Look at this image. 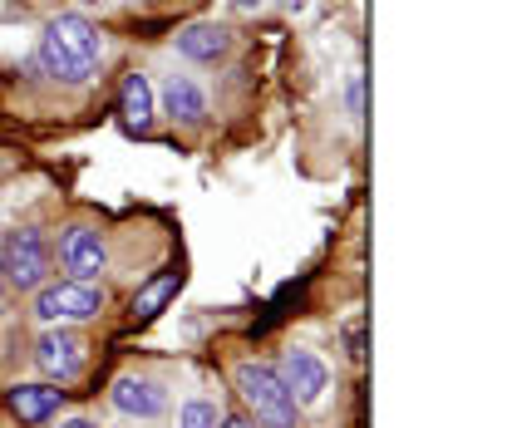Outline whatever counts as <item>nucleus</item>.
I'll return each mask as SVG.
<instances>
[{
    "label": "nucleus",
    "instance_id": "13",
    "mask_svg": "<svg viewBox=\"0 0 512 428\" xmlns=\"http://www.w3.org/2000/svg\"><path fill=\"white\" fill-rule=\"evenodd\" d=\"M119 114H124L128 128H148L153 123V84H148V74H128L124 89H119Z\"/></svg>",
    "mask_w": 512,
    "mask_h": 428
},
{
    "label": "nucleus",
    "instance_id": "9",
    "mask_svg": "<svg viewBox=\"0 0 512 428\" xmlns=\"http://www.w3.org/2000/svg\"><path fill=\"white\" fill-rule=\"evenodd\" d=\"M64 399H69V394H64L60 384H10V389H5V409L25 428L50 424L64 409Z\"/></svg>",
    "mask_w": 512,
    "mask_h": 428
},
{
    "label": "nucleus",
    "instance_id": "1",
    "mask_svg": "<svg viewBox=\"0 0 512 428\" xmlns=\"http://www.w3.org/2000/svg\"><path fill=\"white\" fill-rule=\"evenodd\" d=\"M40 69L60 84H84L94 79V69L104 60V45H99V30L84 20V15H55L40 35Z\"/></svg>",
    "mask_w": 512,
    "mask_h": 428
},
{
    "label": "nucleus",
    "instance_id": "17",
    "mask_svg": "<svg viewBox=\"0 0 512 428\" xmlns=\"http://www.w3.org/2000/svg\"><path fill=\"white\" fill-rule=\"evenodd\" d=\"M217 428H256V424H252V419H222Z\"/></svg>",
    "mask_w": 512,
    "mask_h": 428
},
{
    "label": "nucleus",
    "instance_id": "3",
    "mask_svg": "<svg viewBox=\"0 0 512 428\" xmlns=\"http://www.w3.org/2000/svg\"><path fill=\"white\" fill-rule=\"evenodd\" d=\"M109 306L99 281H45L35 291V320L50 325H74V320H94L99 310Z\"/></svg>",
    "mask_w": 512,
    "mask_h": 428
},
{
    "label": "nucleus",
    "instance_id": "12",
    "mask_svg": "<svg viewBox=\"0 0 512 428\" xmlns=\"http://www.w3.org/2000/svg\"><path fill=\"white\" fill-rule=\"evenodd\" d=\"M163 114L173 123H202L207 119V94L183 74H168L163 79Z\"/></svg>",
    "mask_w": 512,
    "mask_h": 428
},
{
    "label": "nucleus",
    "instance_id": "18",
    "mask_svg": "<svg viewBox=\"0 0 512 428\" xmlns=\"http://www.w3.org/2000/svg\"><path fill=\"white\" fill-rule=\"evenodd\" d=\"M60 428H99V424H94V419H64Z\"/></svg>",
    "mask_w": 512,
    "mask_h": 428
},
{
    "label": "nucleus",
    "instance_id": "11",
    "mask_svg": "<svg viewBox=\"0 0 512 428\" xmlns=\"http://www.w3.org/2000/svg\"><path fill=\"white\" fill-rule=\"evenodd\" d=\"M227 50H232V30H227V25H212V20H202V25L178 30V55H188V60H197V64L222 60Z\"/></svg>",
    "mask_w": 512,
    "mask_h": 428
},
{
    "label": "nucleus",
    "instance_id": "14",
    "mask_svg": "<svg viewBox=\"0 0 512 428\" xmlns=\"http://www.w3.org/2000/svg\"><path fill=\"white\" fill-rule=\"evenodd\" d=\"M217 424H222V409L212 399H188L178 409V428H217Z\"/></svg>",
    "mask_w": 512,
    "mask_h": 428
},
{
    "label": "nucleus",
    "instance_id": "21",
    "mask_svg": "<svg viewBox=\"0 0 512 428\" xmlns=\"http://www.w3.org/2000/svg\"><path fill=\"white\" fill-rule=\"evenodd\" d=\"M84 5H104V0H84Z\"/></svg>",
    "mask_w": 512,
    "mask_h": 428
},
{
    "label": "nucleus",
    "instance_id": "8",
    "mask_svg": "<svg viewBox=\"0 0 512 428\" xmlns=\"http://www.w3.org/2000/svg\"><path fill=\"white\" fill-rule=\"evenodd\" d=\"M109 404L124 419H163L168 414V389L158 379H148V374H124V379H114Z\"/></svg>",
    "mask_w": 512,
    "mask_h": 428
},
{
    "label": "nucleus",
    "instance_id": "4",
    "mask_svg": "<svg viewBox=\"0 0 512 428\" xmlns=\"http://www.w3.org/2000/svg\"><path fill=\"white\" fill-rule=\"evenodd\" d=\"M0 271L10 291H40L50 281V242L40 227H15L0 242Z\"/></svg>",
    "mask_w": 512,
    "mask_h": 428
},
{
    "label": "nucleus",
    "instance_id": "2",
    "mask_svg": "<svg viewBox=\"0 0 512 428\" xmlns=\"http://www.w3.org/2000/svg\"><path fill=\"white\" fill-rule=\"evenodd\" d=\"M232 384H237V394L247 399L256 428H296L301 409H296V399L286 394V384L276 379L271 365H261V360H237Z\"/></svg>",
    "mask_w": 512,
    "mask_h": 428
},
{
    "label": "nucleus",
    "instance_id": "5",
    "mask_svg": "<svg viewBox=\"0 0 512 428\" xmlns=\"http://www.w3.org/2000/svg\"><path fill=\"white\" fill-rule=\"evenodd\" d=\"M60 261H64V271H69V281H99L109 271V242H104V232L99 227H84V222L64 227Z\"/></svg>",
    "mask_w": 512,
    "mask_h": 428
},
{
    "label": "nucleus",
    "instance_id": "7",
    "mask_svg": "<svg viewBox=\"0 0 512 428\" xmlns=\"http://www.w3.org/2000/svg\"><path fill=\"white\" fill-rule=\"evenodd\" d=\"M84 360H89V345H84V335H74L69 325H50V330L35 340V365L45 369L55 384L79 379Z\"/></svg>",
    "mask_w": 512,
    "mask_h": 428
},
{
    "label": "nucleus",
    "instance_id": "6",
    "mask_svg": "<svg viewBox=\"0 0 512 428\" xmlns=\"http://www.w3.org/2000/svg\"><path fill=\"white\" fill-rule=\"evenodd\" d=\"M276 379L286 384V394L296 399V409H306V404H320V399H325V389H330V365L320 360L316 350H301V345H291V350L281 355Z\"/></svg>",
    "mask_w": 512,
    "mask_h": 428
},
{
    "label": "nucleus",
    "instance_id": "19",
    "mask_svg": "<svg viewBox=\"0 0 512 428\" xmlns=\"http://www.w3.org/2000/svg\"><path fill=\"white\" fill-rule=\"evenodd\" d=\"M232 5H242V10H256V5H261V0H232Z\"/></svg>",
    "mask_w": 512,
    "mask_h": 428
},
{
    "label": "nucleus",
    "instance_id": "20",
    "mask_svg": "<svg viewBox=\"0 0 512 428\" xmlns=\"http://www.w3.org/2000/svg\"><path fill=\"white\" fill-rule=\"evenodd\" d=\"M0 178H5V158H0Z\"/></svg>",
    "mask_w": 512,
    "mask_h": 428
},
{
    "label": "nucleus",
    "instance_id": "16",
    "mask_svg": "<svg viewBox=\"0 0 512 428\" xmlns=\"http://www.w3.org/2000/svg\"><path fill=\"white\" fill-rule=\"evenodd\" d=\"M345 345H350V360H365V330H360V320H350V330H345Z\"/></svg>",
    "mask_w": 512,
    "mask_h": 428
},
{
    "label": "nucleus",
    "instance_id": "10",
    "mask_svg": "<svg viewBox=\"0 0 512 428\" xmlns=\"http://www.w3.org/2000/svg\"><path fill=\"white\" fill-rule=\"evenodd\" d=\"M178 291H183V271H178V266H168V271L148 276V281L133 291V301H128L133 320H153V315H163V310L173 306V296H178Z\"/></svg>",
    "mask_w": 512,
    "mask_h": 428
},
{
    "label": "nucleus",
    "instance_id": "15",
    "mask_svg": "<svg viewBox=\"0 0 512 428\" xmlns=\"http://www.w3.org/2000/svg\"><path fill=\"white\" fill-rule=\"evenodd\" d=\"M345 109H350V119L355 123L365 119V74H360V69L345 79Z\"/></svg>",
    "mask_w": 512,
    "mask_h": 428
}]
</instances>
